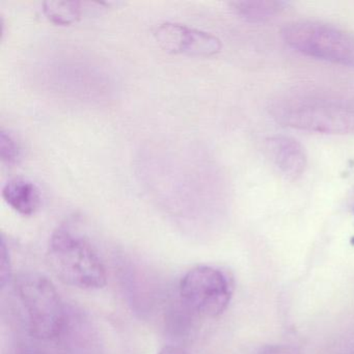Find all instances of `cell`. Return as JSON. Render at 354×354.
Masks as SVG:
<instances>
[{"instance_id":"7","label":"cell","mask_w":354,"mask_h":354,"mask_svg":"<svg viewBox=\"0 0 354 354\" xmlns=\"http://www.w3.org/2000/svg\"><path fill=\"white\" fill-rule=\"evenodd\" d=\"M266 152L272 165L286 179L297 180L306 171L308 157L304 147L295 138L274 136L266 140Z\"/></svg>"},{"instance_id":"1","label":"cell","mask_w":354,"mask_h":354,"mask_svg":"<svg viewBox=\"0 0 354 354\" xmlns=\"http://www.w3.org/2000/svg\"><path fill=\"white\" fill-rule=\"evenodd\" d=\"M269 115L279 125L321 134H354V92L300 88L270 101Z\"/></svg>"},{"instance_id":"11","label":"cell","mask_w":354,"mask_h":354,"mask_svg":"<svg viewBox=\"0 0 354 354\" xmlns=\"http://www.w3.org/2000/svg\"><path fill=\"white\" fill-rule=\"evenodd\" d=\"M21 155L19 142L9 131H0V158L3 162L11 165L17 162Z\"/></svg>"},{"instance_id":"13","label":"cell","mask_w":354,"mask_h":354,"mask_svg":"<svg viewBox=\"0 0 354 354\" xmlns=\"http://www.w3.org/2000/svg\"><path fill=\"white\" fill-rule=\"evenodd\" d=\"M257 354H300V352L291 346L268 345L261 348Z\"/></svg>"},{"instance_id":"2","label":"cell","mask_w":354,"mask_h":354,"mask_svg":"<svg viewBox=\"0 0 354 354\" xmlns=\"http://www.w3.org/2000/svg\"><path fill=\"white\" fill-rule=\"evenodd\" d=\"M47 262L66 285L82 290L102 289L106 285V270L96 250L68 227H59L53 232Z\"/></svg>"},{"instance_id":"9","label":"cell","mask_w":354,"mask_h":354,"mask_svg":"<svg viewBox=\"0 0 354 354\" xmlns=\"http://www.w3.org/2000/svg\"><path fill=\"white\" fill-rule=\"evenodd\" d=\"M236 15L250 24H264L283 13L288 3L281 0H243L231 3Z\"/></svg>"},{"instance_id":"3","label":"cell","mask_w":354,"mask_h":354,"mask_svg":"<svg viewBox=\"0 0 354 354\" xmlns=\"http://www.w3.org/2000/svg\"><path fill=\"white\" fill-rule=\"evenodd\" d=\"M283 42L306 57L354 69V35L314 20L291 22L281 32Z\"/></svg>"},{"instance_id":"8","label":"cell","mask_w":354,"mask_h":354,"mask_svg":"<svg viewBox=\"0 0 354 354\" xmlns=\"http://www.w3.org/2000/svg\"><path fill=\"white\" fill-rule=\"evenodd\" d=\"M1 194L12 209L26 216L34 214L40 206V189L26 178H12L6 182Z\"/></svg>"},{"instance_id":"5","label":"cell","mask_w":354,"mask_h":354,"mask_svg":"<svg viewBox=\"0 0 354 354\" xmlns=\"http://www.w3.org/2000/svg\"><path fill=\"white\" fill-rule=\"evenodd\" d=\"M179 293L188 308L201 316L216 318L229 306L233 285L221 269L198 266L182 277Z\"/></svg>"},{"instance_id":"14","label":"cell","mask_w":354,"mask_h":354,"mask_svg":"<svg viewBox=\"0 0 354 354\" xmlns=\"http://www.w3.org/2000/svg\"><path fill=\"white\" fill-rule=\"evenodd\" d=\"M159 354H189L183 348L177 347V346H167L163 348Z\"/></svg>"},{"instance_id":"4","label":"cell","mask_w":354,"mask_h":354,"mask_svg":"<svg viewBox=\"0 0 354 354\" xmlns=\"http://www.w3.org/2000/svg\"><path fill=\"white\" fill-rule=\"evenodd\" d=\"M16 288L32 337L51 339L61 335L67 323V313L51 281L40 273L26 272L16 279Z\"/></svg>"},{"instance_id":"6","label":"cell","mask_w":354,"mask_h":354,"mask_svg":"<svg viewBox=\"0 0 354 354\" xmlns=\"http://www.w3.org/2000/svg\"><path fill=\"white\" fill-rule=\"evenodd\" d=\"M154 37L163 50L174 55L212 57L223 48L221 41L214 35L177 22L159 24Z\"/></svg>"},{"instance_id":"10","label":"cell","mask_w":354,"mask_h":354,"mask_svg":"<svg viewBox=\"0 0 354 354\" xmlns=\"http://www.w3.org/2000/svg\"><path fill=\"white\" fill-rule=\"evenodd\" d=\"M43 12L49 21L57 26H69L82 17V3L69 0H46Z\"/></svg>"},{"instance_id":"12","label":"cell","mask_w":354,"mask_h":354,"mask_svg":"<svg viewBox=\"0 0 354 354\" xmlns=\"http://www.w3.org/2000/svg\"><path fill=\"white\" fill-rule=\"evenodd\" d=\"M11 277V263H10L9 250L6 245L5 239H1L0 245V283L1 287H5L6 283Z\"/></svg>"}]
</instances>
